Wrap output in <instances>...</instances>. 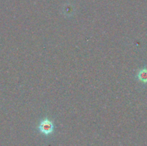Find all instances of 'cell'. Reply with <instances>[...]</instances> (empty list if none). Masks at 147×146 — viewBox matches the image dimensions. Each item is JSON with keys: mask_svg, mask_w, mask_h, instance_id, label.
<instances>
[{"mask_svg": "<svg viewBox=\"0 0 147 146\" xmlns=\"http://www.w3.org/2000/svg\"><path fill=\"white\" fill-rule=\"evenodd\" d=\"M54 129V125L51 120L48 119H45L42 120L39 125V130L42 133L45 135H50L53 133Z\"/></svg>", "mask_w": 147, "mask_h": 146, "instance_id": "cell-1", "label": "cell"}, {"mask_svg": "<svg viewBox=\"0 0 147 146\" xmlns=\"http://www.w3.org/2000/svg\"><path fill=\"white\" fill-rule=\"evenodd\" d=\"M138 78L143 82H147V69H143L139 71Z\"/></svg>", "mask_w": 147, "mask_h": 146, "instance_id": "cell-2", "label": "cell"}]
</instances>
